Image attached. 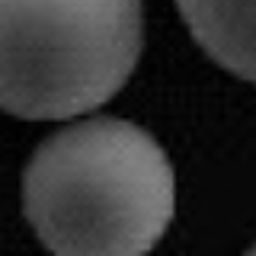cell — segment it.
Returning <instances> with one entry per match:
<instances>
[{
	"mask_svg": "<svg viewBox=\"0 0 256 256\" xmlns=\"http://www.w3.org/2000/svg\"><path fill=\"white\" fill-rule=\"evenodd\" d=\"M176 208L173 164L141 125L77 118L36 148L22 173V212L64 256H132L164 237Z\"/></svg>",
	"mask_w": 256,
	"mask_h": 256,
	"instance_id": "1",
	"label": "cell"
},
{
	"mask_svg": "<svg viewBox=\"0 0 256 256\" xmlns=\"http://www.w3.org/2000/svg\"><path fill=\"white\" fill-rule=\"evenodd\" d=\"M144 45L141 0H0V102L29 122L109 102Z\"/></svg>",
	"mask_w": 256,
	"mask_h": 256,
	"instance_id": "2",
	"label": "cell"
},
{
	"mask_svg": "<svg viewBox=\"0 0 256 256\" xmlns=\"http://www.w3.org/2000/svg\"><path fill=\"white\" fill-rule=\"evenodd\" d=\"M176 6L208 58L256 84V0H176Z\"/></svg>",
	"mask_w": 256,
	"mask_h": 256,
	"instance_id": "3",
	"label": "cell"
},
{
	"mask_svg": "<svg viewBox=\"0 0 256 256\" xmlns=\"http://www.w3.org/2000/svg\"><path fill=\"white\" fill-rule=\"evenodd\" d=\"M253 250H256V246H253Z\"/></svg>",
	"mask_w": 256,
	"mask_h": 256,
	"instance_id": "4",
	"label": "cell"
}]
</instances>
